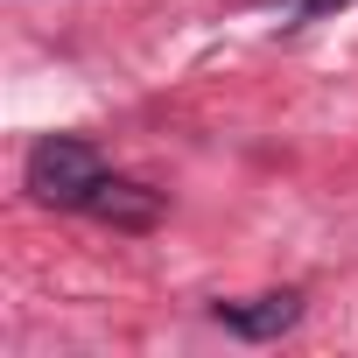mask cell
<instances>
[{
  "instance_id": "1",
  "label": "cell",
  "mask_w": 358,
  "mask_h": 358,
  "mask_svg": "<svg viewBox=\"0 0 358 358\" xmlns=\"http://www.w3.org/2000/svg\"><path fill=\"white\" fill-rule=\"evenodd\" d=\"M99 176H106V169H99L92 141H78V134H43V141L29 148V190H36L43 204L85 211V197H92Z\"/></svg>"
},
{
  "instance_id": "2",
  "label": "cell",
  "mask_w": 358,
  "mask_h": 358,
  "mask_svg": "<svg viewBox=\"0 0 358 358\" xmlns=\"http://www.w3.org/2000/svg\"><path fill=\"white\" fill-rule=\"evenodd\" d=\"M85 211H92L99 225H113V232H148V225L162 218V197H155L148 183H134V176H99L92 197H85Z\"/></svg>"
},
{
  "instance_id": "3",
  "label": "cell",
  "mask_w": 358,
  "mask_h": 358,
  "mask_svg": "<svg viewBox=\"0 0 358 358\" xmlns=\"http://www.w3.org/2000/svg\"><path fill=\"white\" fill-rule=\"evenodd\" d=\"M218 323L225 330H239V337H281V330H295L302 323V295H253V302H218Z\"/></svg>"
},
{
  "instance_id": "4",
  "label": "cell",
  "mask_w": 358,
  "mask_h": 358,
  "mask_svg": "<svg viewBox=\"0 0 358 358\" xmlns=\"http://www.w3.org/2000/svg\"><path fill=\"white\" fill-rule=\"evenodd\" d=\"M337 8H351V0H281V22L295 29V22H323V15H337Z\"/></svg>"
}]
</instances>
